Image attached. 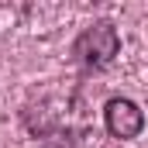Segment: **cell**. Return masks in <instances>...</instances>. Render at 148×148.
<instances>
[{"label": "cell", "mask_w": 148, "mask_h": 148, "mask_svg": "<svg viewBox=\"0 0 148 148\" xmlns=\"http://www.w3.org/2000/svg\"><path fill=\"white\" fill-rule=\"evenodd\" d=\"M103 124H107V131L114 138L131 141V138H138L145 131V110L134 100H127V97H114L103 107Z\"/></svg>", "instance_id": "cell-2"}, {"label": "cell", "mask_w": 148, "mask_h": 148, "mask_svg": "<svg viewBox=\"0 0 148 148\" xmlns=\"http://www.w3.org/2000/svg\"><path fill=\"white\" fill-rule=\"evenodd\" d=\"M117 52H121V35H117V24L107 17L86 24L73 41V59L83 69H107L117 59Z\"/></svg>", "instance_id": "cell-1"}]
</instances>
